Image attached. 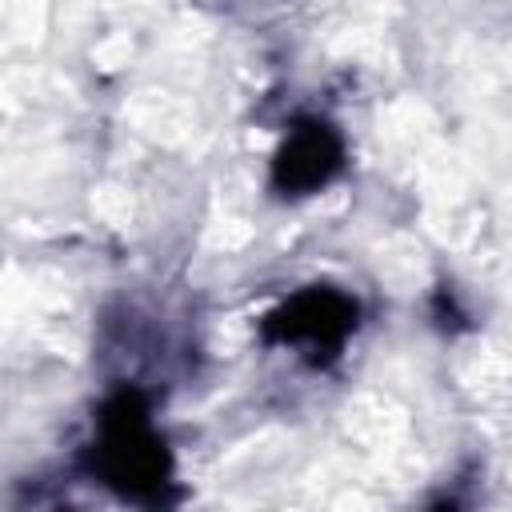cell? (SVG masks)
Listing matches in <instances>:
<instances>
[{"label": "cell", "instance_id": "obj_1", "mask_svg": "<svg viewBox=\"0 0 512 512\" xmlns=\"http://www.w3.org/2000/svg\"><path fill=\"white\" fill-rule=\"evenodd\" d=\"M336 148L328 144L324 132H308V136H296L292 148L280 156L284 160V184H296V188H312V184H324L336 168Z\"/></svg>", "mask_w": 512, "mask_h": 512}]
</instances>
